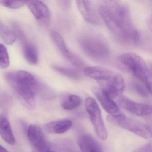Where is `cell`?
<instances>
[{
    "instance_id": "19",
    "label": "cell",
    "mask_w": 152,
    "mask_h": 152,
    "mask_svg": "<svg viewBox=\"0 0 152 152\" xmlns=\"http://www.w3.org/2000/svg\"><path fill=\"white\" fill-rule=\"evenodd\" d=\"M53 68L58 73L71 80H78L83 77L81 73L75 68L59 65L53 66Z\"/></svg>"
},
{
    "instance_id": "10",
    "label": "cell",
    "mask_w": 152,
    "mask_h": 152,
    "mask_svg": "<svg viewBox=\"0 0 152 152\" xmlns=\"http://www.w3.org/2000/svg\"><path fill=\"white\" fill-rule=\"evenodd\" d=\"M100 88L111 98L120 96L125 88V83L122 76L116 73L113 78L108 81L99 83Z\"/></svg>"
},
{
    "instance_id": "13",
    "label": "cell",
    "mask_w": 152,
    "mask_h": 152,
    "mask_svg": "<svg viewBox=\"0 0 152 152\" xmlns=\"http://www.w3.org/2000/svg\"><path fill=\"white\" fill-rule=\"evenodd\" d=\"M76 5L78 10L84 20L93 25L101 24V18L93 7V5L89 1H76Z\"/></svg>"
},
{
    "instance_id": "14",
    "label": "cell",
    "mask_w": 152,
    "mask_h": 152,
    "mask_svg": "<svg viewBox=\"0 0 152 152\" xmlns=\"http://www.w3.org/2000/svg\"><path fill=\"white\" fill-rule=\"evenodd\" d=\"M93 92L104 110L110 115H117L121 114L117 104L100 88H96Z\"/></svg>"
},
{
    "instance_id": "21",
    "label": "cell",
    "mask_w": 152,
    "mask_h": 152,
    "mask_svg": "<svg viewBox=\"0 0 152 152\" xmlns=\"http://www.w3.org/2000/svg\"><path fill=\"white\" fill-rule=\"evenodd\" d=\"M0 37L2 40L9 45H11L15 42L17 37L15 32L6 26L0 21Z\"/></svg>"
},
{
    "instance_id": "8",
    "label": "cell",
    "mask_w": 152,
    "mask_h": 152,
    "mask_svg": "<svg viewBox=\"0 0 152 152\" xmlns=\"http://www.w3.org/2000/svg\"><path fill=\"white\" fill-rule=\"evenodd\" d=\"M50 37L58 49L69 62L76 67H82L84 66L83 60L78 55L69 50L63 37L58 32L54 30L51 31Z\"/></svg>"
},
{
    "instance_id": "11",
    "label": "cell",
    "mask_w": 152,
    "mask_h": 152,
    "mask_svg": "<svg viewBox=\"0 0 152 152\" xmlns=\"http://www.w3.org/2000/svg\"><path fill=\"white\" fill-rule=\"evenodd\" d=\"M118 103L122 108L137 116H146L152 113L151 106L137 103L125 96L120 97Z\"/></svg>"
},
{
    "instance_id": "23",
    "label": "cell",
    "mask_w": 152,
    "mask_h": 152,
    "mask_svg": "<svg viewBox=\"0 0 152 152\" xmlns=\"http://www.w3.org/2000/svg\"><path fill=\"white\" fill-rule=\"evenodd\" d=\"M132 86L134 91L141 96L147 97L149 96V94H151L145 85L140 81L134 80L132 82Z\"/></svg>"
},
{
    "instance_id": "3",
    "label": "cell",
    "mask_w": 152,
    "mask_h": 152,
    "mask_svg": "<svg viewBox=\"0 0 152 152\" xmlns=\"http://www.w3.org/2000/svg\"><path fill=\"white\" fill-rule=\"evenodd\" d=\"M119 61L124 68L144 83L151 93V71L142 58L135 53H126L120 56Z\"/></svg>"
},
{
    "instance_id": "2",
    "label": "cell",
    "mask_w": 152,
    "mask_h": 152,
    "mask_svg": "<svg viewBox=\"0 0 152 152\" xmlns=\"http://www.w3.org/2000/svg\"><path fill=\"white\" fill-rule=\"evenodd\" d=\"M5 77L22 104L29 110L35 109V95L40 94L45 84L31 73L23 70L9 72Z\"/></svg>"
},
{
    "instance_id": "4",
    "label": "cell",
    "mask_w": 152,
    "mask_h": 152,
    "mask_svg": "<svg viewBox=\"0 0 152 152\" xmlns=\"http://www.w3.org/2000/svg\"><path fill=\"white\" fill-rule=\"evenodd\" d=\"M78 42L82 51L93 60L104 61L109 57V46L105 40L99 36L94 34L83 35Z\"/></svg>"
},
{
    "instance_id": "9",
    "label": "cell",
    "mask_w": 152,
    "mask_h": 152,
    "mask_svg": "<svg viewBox=\"0 0 152 152\" xmlns=\"http://www.w3.org/2000/svg\"><path fill=\"white\" fill-rule=\"evenodd\" d=\"M14 29L17 37H18L22 44L23 53L26 60L31 64H37L39 61V53L36 46L27 39L24 33L18 26L14 25Z\"/></svg>"
},
{
    "instance_id": "5",
    "label": "cell",
    "mask_w": 152,
    "mask_h": 152,
    "mask_svg": "<svg viewBox=\"0 0 152 152\" xmlns=\"http://www.w3.org/2000/svg\"><path fill=\"white\" fill-rule=\"evenodd\" d=\"M107 120L111 124L129 131L143 138L149 139L152 137V130L149 126L123 114L117 115H109Z\"/></svg>"
},
{
    "instance_id": "24",
    "label": "cell",
    "mask_w": 152,
    "mask_h": 152,
    "mask_svg": "<svg viewBox=\"0 0 152 152\" xmlns=\"http://www.w3.org/2000/svg\"><path fill=\"white\" fill-rule=\"evenodd\" d=\"M0 3L4 7L12 9H18L24 6V1H0Z\"/></svg>"
},
{
    "instance_id": "18",
    "label": "cell",
    "mask_w": 152,
    "mask_h": 152,
    "mask_svg": "<svg viewBox=\"0 0 152 152\" xmlns=\"http://www.w3.org/2000/svg\"><path fill=\"white\" fill-rule=\"evenodd\" d=\"M0 136L5 142L10 145H14L15 143L10 123L3 115H0Z\"/></svg>"
},
{
    "instance_id": "25",
    "label": "cell",
    "mask_w": 152,
    "mask_h": 152,
    "mask_svg": "<svg viewBox=\"0 0 152 152\" xmlns=\"http://www.w3.org/2000/svg\"><path fill=\"white\" fill-rule=\"evenodd\" d=\"M61 7L65 10L69 9L71 7V1H60Z\"/></svg>"
},
{
    "instance_id": "27",
    "label": "cell",
    "mask_w": 152,
    "mask_h": 152,
    "mask_svg": "<svg viewBox=\"0 0 152 152\" xmlns=\"http://www.w3.org/2000/svg\"><path fill=\"white\" fill-rule=\"evenodd\" d=\"M0 152H9V151L6 148L0 145Z\"/></svg>"
},
{
    "instance_id": "17",
    "label": "cell",
    "mask_w": 152,
    "mask_h": 152,
    "mask_svg": "<svg viewBox=\"0 0 152 152\" xmlns=\"http://www.w3.org/2000/svg\"><path fill=\"white\" fill-rule=\"evenodd\" d=\"M78 144L82 152H103L98 142L87 134L82 135L79 138Z\"/></svg>"
},
{
    "instance_id": "7",
    "label": "cell",
    "mask_w": 152,
    "mask_h": 152,
    "mask_svg": "<svg viewBox=\"0 0 152 152\" xmlns=\"http://www.w3.org/2000/svg\"><path fill=\"white\" fill-rule=\"evenodd\" d=\"M27 134L34 152H48L53 147L48 142L42 131L38 125L31 124Z\"/></svg>"
},
{
    "instance_id": "22",
    "label": "cell",
    "mask_w": 152,
    "mask_h": 152,
    "mask_svg": "<svg viewBox=\"0 0 152 152\" xmlns=\"http://www.w3.org/2000/svg\"><path fill=\"white\" fill-rule=\"evenodd\" d=\"M10 64V59L7 49L3 44L0 43V67L6 69Z\"/></svg>"
},
{
    "instance_id": "6",
    "label": "cell",
    "mask_w": 152,
    "mask_h": 152,
    "mask_svg": "<svg viewBox=\"0 0 152 152\" xmlns=\"http://www.w3.org/2000/svg\"><path fill=\"white\" fill-rule=\"evenodd\" d=\"M85 107L97 136L101 140H106L107 138L108 133L96 101L93 98H87L85 100Z\"/></svg>"
},
{
    "instance_id": "1",
    "label": "cell",
    "mask_w": 152,
    "mask_h": 152,
    "mask_svg": "<svg viewBox=\"0 0 152 152\" xmlns=\"http://www.w3.org/2000/svg\"><path fill=\"white\" fill-rule=\"evenodd\" d=\"M100 18L119 42L140 44V35L132 19L127 5L117 1H102L98 8Z\"/></svg>"
},
{
    "instance_id": "20",
    "label": "cell",
    "mask_w": 152,
    "mask_h": 152,
    "mask_svg": "<svg viewBox=\"0 0 152 152\" xmlns=\"http://www.w3.org/2000/svg\"><path fill=\"white\" fill-rule=\"evenodd\" d=\"M82 103L81 98L79 96L73 94H67L61 99V105L64 109L72 110L78 107Z\"/></svg>"
},
{
    "instance_id": "16",
    "label": "cell",
    "mask_w": 152,
    "mask_h": 152,
    "mask_svg": "<svg viewBox=\"0 0 152 152\" xmlns=\"http://www.w3.org/2000/svg\"><path fill=\"white\" fill-rule=\"evenodd\" d=\"M72 122L69 119L57 120L46 124L44 129L46 132L52 134H62L71 129Z\"/></svg>"
},
{
    "instance_id": "26",
    "label": "cell",
    "mask_w": 152,
    "mask_h": 152,
    "mask_svg": "<svg viewBox=\"0 0 152 152\" xmlns=\"http://www.w3.org/2000/svg\"><path fill=\"white\" fill-rule=\"evenodd\" d=\"M62 152H78L75 149L69 148H61Z\"/></svg>"
},
{
    "instance_id": "12",
    "label": "cell",
    "mask_w": 152,
    "mask_h": 152,
    "mask_svg": "<svg viewBox=\"0 0 152 152\" xmlns=\"http://www.w3.org/2000/svg\"><path fill=\"white\" fill-rule=\"evenodd\" d=\"M25 4L27 6L35 18L43 24L49 23L51 18L50 11L48 7L39 1H26Z\"/></svg>"
},
{
    "instance_id": "15",
    "label": "cell",
    "mask_w": 152,
    "mask_h": 152,
    "mask_svg": "<svg viewBox=\"0 0 152 152\" xmlns=\"http://www.w3.org/2000/svg\"><path fill=\"white\" fill-rule=\"evenodd\" d=\"M85 75L99 83L108 81L113 77L115 73L100 66H89L84 69Z\"/></svg>"
}]
</instances>
